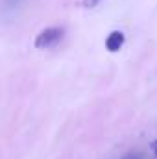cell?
Listing matches in <instances>:
<instances>
[{"instance_id": "cell-3", "label": "cell", "mask_w": 157, "mask_h": 159, "mask_svg": "<svg viewBox=\"0 0 157 159\" xmlns=\"http://www.w3.org/2000/svg\"><path fill=\"white\" fill-rule=\"evenodd\" d=\"M19 2H20V0H6V6H7V7H13V6H17Z\"/></svg>"}, {"instance_id": "cell-5", "label": "cell", "mask_w": 157, "mask_h": 159, "mask_svg": "<svg viewBox=\"0 0 157 159\" xmlns=\"http://www.w3.org/2000/svg\"><path fill=\"white\" fill-rule=\"evenodd\" d=\"M96 2H98V0H91V4H96Z\"/></svg>"}, {"instance_id": "cell-4", "label": "cell", "mask_w": 157, "mask_h": 159, "mask_svg": "<svg viewBox=\"0 0 157 159\" xmlns=\"http://www.w3.org/2000/svg\"><path fill=\"white\" fill-rule=\"evenodd\" d=\"M150 148H152V152L157 156V141H154V143H152V146H150Z\"/></svg>"}, {"instance_id": "cell-2", "label": "cell", "mask_w": 157, "mask_h": 159, "mask_svg": "<svg viewBox=\"0 0 157 159\" xmlns=\"http://www.w3.org/2000/svg\"><path fill=\"white\" fill-rule=\"evenodd\" d=\"M124 43H126V35H124V32H120V30H113V32L105 37V48H107V52H118V50L124 46Z\"/></svg>"}, {"instance_id": "cell-1", "label": "cell", "mask_w": 157, "mask_h": 159, "mask_svg": "<svg viewBox=\"0 0 157 159\" xmlns=\"http://www.w3.org/2000/svg\"><path fill=\"white\" fill-rule=\"evenodd\" d=\"M63 35H65V28H61V26H48V28L41 30L39 34H37L34 44H35V48H39V50L50 48V46L57 44L59 41L63 39Z\"/></svg>"}]
</instances>
